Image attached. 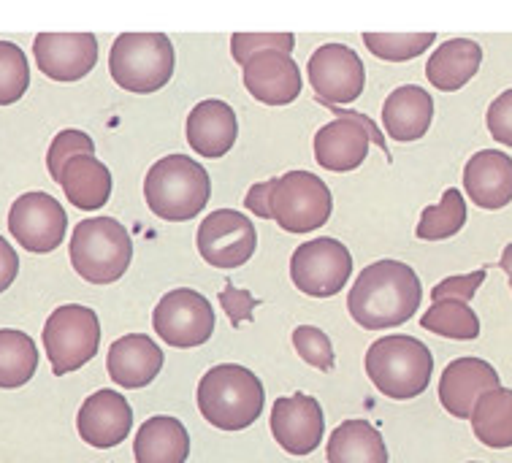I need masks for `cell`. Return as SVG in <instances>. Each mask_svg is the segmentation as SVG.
<instances>
[{
  "instance_id": "29",
  "label": "cell",
  "mask_w": 512,
  "mask_h": 463,
  "mask_svg": "<svg viewBox=\"0 0 512 463\" xmlns=\"http://www.w3.org/2000/svg\"><path fill=\"white\" fill-rule=\"evenodd\" d=\"M38 347L17 328H0V390H17L36 377Z\"/></svg>"
},
{
  "instance_id": "4",
  "label": "cell",
  "mask_w": 512,
  "mask_h": 463,
  "mask_svg": "<svg viewBox=\"0 0 512 463\" xmlns=\"http://www.w3.org/2000/svg\"><path fill=\"white\" fill-rule=\"evenodd\" d=\"M366 377L393 401L418 399L434 377V355L415 336L391 334L369 344L364 358Z\"/></svg>"
},
{
  "instance_id": "37",
  "label": "cell",
  "mask_w": 512,
  "mask_h": 463,
  "mask_svg": "<svg viewBox=\"0 0 512 463\" xmlns=\"http://www.w3.org/2000/svg\"><path fill=\"white\" fill-rule=\"evenodd\" d=\"M217 301H220V306H223V312L228 315V320H231L233 328L250 323L252 317H255V309L261 306V301L252 296L250 290L233 288L231 282L225 285V290H220Z\"/></svg>"
},
{
  "instance_id": "30",
  "label": "cell",
  "mask_w": 512,
  "mask_h": 463,
  "mask_svg": "<svg viewBox=\"0 0 512 463\" xmlns=\"http://www.w3.org/2000/svg\"><path fill=\"white\" fill-rule=\"evenodd\" d=\"M420 325L431 334L445 336V339H458V342H472L480 336V320L469 309L466 301L458 298H439L431 301L429 312L420 317Z\"/></svg>"
},
{
  "instance_id": "38",
  "label": "cell",
  "mask_w": 512,
  "mask_h": 463,
  "mask_svg": "<svg viewBox=\"0 0 512 463\" xmlns=\"http://www.w3.org/2000/svg\"><path fill=\"white\" fill-rule=\"evenodd\" d=\"M485 125L494 141L512 149V90H504L491 101L488 114H485Z\"/></svg>"
},
{
  "instance_id": "1",
  "label": "cell",
  "mask_w": 512,
  "mask_h": 463,
  "mask_svg": "<svg viewBox=\"0 0 512 463\" xmlns=\"http://www.w3.org/2000/svg\"><path fill=\"white\" fill-rule=\"evenodd\" d=\"M423 285L412 266L401 260L369 263L347 293V312L366 331L399 328L420 309Z\"/></svg>"
},
{
  "instance_id": "5",
  "label": "cell",
  "mask_w": 512,
  "mask_h": 463,
  "mask_svg": "<svg viewBox=\"0 0 512 463\" xmlns=\"http://www.w3.org/2000/svg\"><path fill=\"white\" fill-rule=\"evenodd\" d=\"M174 71L177 49L166 33H120L109 49V76L125 93H160Z\"/></svg>"
},
{
  "instance_id": "26",
  "label": "cell",
  "mask_w": 512,
  "mask_h": 463,
  "mask_svg": "<svg viewBox=\"0 0 512 463\" xmlns=\"http://www.w3.org/2000/svg\"><path fill=\"white\" fill-rule=\"evenodd\" d=\"M136 463H187L190 434L182 420L171 415L149 417L133 439Z\"/></svg>"
},
{
  "instance_id": "34",
  "label": "cell",
  "mask_w": 512,
  "mask_h": 463,
  "mask_svg": "<svg viewBox=\"0 0 512 463\" xmlns=\"http://www.w3.org/2000/svg\"><path fill=\"white\" fill-rule=\"evenodd\" d=\"M293 347H296L298 358L309 366L320 371H334V344H331L326 331H320L317 325H298L293 331Z\"/></svg>"
},
{
  "instance_id": "7",
  "label": "cell",
  "mask_w": 512,
  "mask_h": 463,
  "mask_svg": "<svg viewBox=\"0 0 512 463\" xmlns=\"http://www.w3.org/2000/svg\"><path fill=\"white\" fill-rule=\"evenodd\" d=\"M44 352L55 377L74 374L93 361L101 347V320L90 306H57L44 323Z\"/></svg>"
},
{
  "instance_id": "6",
  "label": "cell",
  "mask_w": 512,
  "mask_h": 463,
  "mask_svg": "<svg viewBox=\"0 0 512 463\" xmlns=\"http://www.w3.org/2000/svg\"><path fill=\"white\" fill-rule=\"evenodd\" d=\"M71 266L90 285H112L125 277L133 260V239L114 217H87L76 225L68 244Z\"/></svg>"
},
{
  "instance_id": "8",
  "label": "cell",
  "mask_w": 512,
  "mask_h": 463,
  "mask_svg": "<svg viewBox=\"0 0 512 463\" xmlns=\"http://www.w3.org/2000/svg\"><path fill=\"white\" fill-rule=\"evenodd\" d=\"M331 187L312 171H288L277 176L271 193V220L288 233H312L331 220Z\"/></svg>"
},
{
  "instance_id": "11",
  "label": "cell",
  "mask_w": 512,
  "mask_h": 463,
  "mask_svg": "<svg viewBox=\"0 0 512 463\" xmlns=\"http://www.w3.org/2000/svg\"><path fill=\"white\" fill-rule=\"evenodd\" d=\"M307 79L320 103L350 106L364 95L366 65L353 47L331 41L312 52L307 60Z\"/></svg>"
},
{
  "instance_id": "24",
  "label": "cell",
  "mask_w": 512,
  "mask_h": 463,
  "mask_svg": "<svg viewBox=\"0 0 512 463\" xmlns=\"http://www.w3.org/2000/svg\"><path fill=\"white\" fill-rule=\"evenodd\" d=\"M57 185L63 187L68 204H74L79 212H98L112 198L114 179L103 160L95 155H76L63 166Z\"/></svg>"
},
{
  "instance_id": "14",
  "label": "cell",
  "mask_w": 512,
  "mask_h": 463,
  "mask_svg": "<svg viewBox=\"0 0 512 463\" xmlns=\"http://www.w3.org/2000/svg\"><path fill=\"white\" fill-rule=\"evenodd\" d=\"M33 60L52 82H82L98 65V38L93 33H38L33 38Z\"/></svg>"
},
{
  "instance_id": "3",
  "label": "cell",
  "mask_w": 512,
  "mask_h": 463,
  "mask_svg": "<svg viewBox=\"0 0 512 463\" xmlns=\"http://www.w3.org/2000/svg\"><path fill=\"white\" fill-rule=\"evenodd\" d=\"M212 198V179L196 158L166 155L144 176V201L149 212L166 223H190Z\"/></svg>"
},
{
  "instance_id": "9",
  "label": "cell",
  "mask_w": 512,
  "mask_h": 463,
  "mask_svg": "<svg viewBox=\"0 0 512 463\" xmlns=\"http://www.w3.org/2000/svg\"><path fill=\"white\" fill-rule=\"evenodd\" d=\"M353 277V255L331 236H317L296 247L290 258V279L304 296L331 298Z\"/></svg>"
},
{
  "instance_id": "35",
  "label": "cell",
  "mask_w": 512,
  "mask_h": 463,
  "mask_svg": "<svg viewBox=\"0 0 512 463\" xmlns=\"http://www.w3.org/2000/svg\"><path fill=\"white\" fill-rule=\"evenodd\" d=\"M76 155H95V141L90 133L79 128H66L57 133L47 149V171L52 179H60V171Z\"/></svg>"
},
{
  "instance_id": "31",
  "label": "cell",
  "mask_w": 512,
  "mask_h": 463,
  "mask_svg": "<svg viewBox=\"0 0 512 463\" xmlns=\"http://www.w3.org/2000/svg\"><path fill=\"white\" fill-rule=\"evenodd\" d=\"M466 225V201L464 193L456 187H447L442 193V201L434 206H426L420 212V223L415 228V236L420 241H445L453 239Z\"/></svg>"
},
{
  "instance_id": "17",
  "label": "cell",
  "mask_w": 512,
  "mask_h": 463,
  "mask_svg": "<svg viewBox=\"0 0 512 463\" xmlns=\"http://www.w3.org/2000/svg\"><path fill=\"white\" fill-rule=\"evenodd\" d=\"M247 93L263 106H290L304 90L301 68L288 52L266 49L242 65Z\"/></svg>"
},
{
  "instance_id": "28",
  "label": "cell",
  "mask_w": 512,
  "mask_h": 463,
  "mask_svg": "<svg viewBox=\"0 0 512 463\" xmlns=\"http://www.w3.org/2000/svg\"><path fill=\"white\" fill-rule=\"evenodd\" d=\"M469 420H472L477 442H483L491 450L512 447V390L499 385L483 393L472 407Z\"/></svg>"
},
{
  "instance_id": "13",
  "label": "cell",
  "mask_w": 512,
  "mask_h": 463,
  "mask_svg": "<svg viewBox=\"0 0 512 463\" xmlns=\"http://www.w3.org/2000/svg\"><path fill=\"white\" fill-rule=\"evenodd\" d=\"M198 255L212 269H242L258 250V231L247 214L236 209H217L206 214L196 233Z\"/></svg>"
},
{
  "instance_id": "36",
  "label": "cell",
  "mask_w": 512,
  "mask_h": 463,
  "mask_svg": "<svg viewBox=\"0 0 512 463\" xmlns=\"http://www.w3.org/2000/svg\"><path fill=\"white\" fill-rule=\"evenodd\" d=\"M266 49H280L290 55L296 49V36L293 33H233L231 36V55L239 65Z\"/></svg>"
},
{
  "instance_id": "42",
  "label": "cell",
  "mask_w": 512,
  "mask_h": 463,
  "mask_svg": "<svg viewBox=\"0 0 512 463\" xmlns=\"http://www.w3.org/2000/svg\"><path fill=\"white\" fill-rule=\"evenodd\" d=\"M510 288H512V277H510Z\"/></svg>"
},
{
  "instance_id": "19",
  "label": "cell",
  "mask_w": 512,
  "mask_h": 463,
  "mask_svg": "<svg viewBox=\"0 0 512 463\" xmlns=\"http://www.w3.org/2000/svg\"><path fill=\"white\" fill-rule=\"evenodd\" d=\"M185 136L198 158H225L239 139V117L231 103L220 98H206L196 103L185 122Z\"/></svg>"
},
{
  "instance_id": "33",
  "label": "cell",
  "mask_w": 512,
  "mask_h": 463,
  "mask_svg": "<svg viewBox=\"0 0 512 463\" xmlns=\"http://www.w3.org/2000/svg\"><path fill=\"white\" fill-rule=\"evenodd\" d=\"M30 90V63L25 49L0 41V106H14Z\"/></svg>"
},
{
  "instance_id": "12",
  "label": "cell",
  "mask_w": 512,
  "mask_h": 463,
  "mask_svg": "<svg viewBox=\"0 0 512 463\" xmlns=\"http://www.w3.org/2000/svg\"><path fill=\"white\" fill-rule=\"evenodd\" d=\"M68 231L66 206L55 195L30 190L22 193L9 209V233L19 247L33 255H49L63 247Z\"/></svg>"
},
{
  "instance_id": "40",
  "label": "cell",
  "mask_w": 512,
  "mask_h": 463,
  "mask_svg": "<svg viewBox=\"0 0 512 463\" xmlns=\"http://www.w3.org/2000/svg\"><path fill=\"white\" fill-rule=\"evenodd\" d=\"M274 185H277V176L274 179H266V182H255V185L247 190L244 195V206L247 212L261 217V220H271V193H274Z\"/></svg>"
},
{
  "instance_id": "27",
  "label": "cell",
  "mask_w": 512,
  "mask_h": 463,
  "mask_svg": "<svg viewBox=\"0 0 512 463\" xmlns=\"http://www.w3.org/2000/svg\"><path fill=\"white\" fill-rule=\"evenodd\" d=\"M328 463H391L385 439L369 420H345L326 442Z\"/></svg>"
},
{
  "instance_id": "23",
  "label": "cell",
  "mask_w": 512,
  "mask_h": 463,
  "mask_svg": "<svg viewBox=\"0 0 512 463\" xmlns=\"http://www.w3.org/2000/svg\"><path fill=\"white\" fill-rule=\"evenodd\" d=\"M163 369V350L147 334H128L112 342L106 355V371L114 385L128 390L147 388Z\"/></svg>"
},
{
  "instance_id": "32",
  "label": "cell",
  "mask_w": 512,
  "mask_h": 463,
  "mask_svg": "<svg viewBox=\"0 0 512 463\" xmlns=\"http://www.w3.org/2000/svg\"><path fill=\"white\" fill-rule=\"evenodd\" d=\"M364 47L382 63H410L426 55L437 36L434 33H364Z\"/></svg>"
},
{
  "instance_id": "20",
  "label": "cell",
  "mask_w": 512,
  "mask_h": 463,
  "mask_svg": "<svg viewBox=\"0 0 512 463\" xmlns=\"http://www.w3.org/2000/svg\"><path fill=\"white\" fill-rule=\"evenodd\" d=\"M499 374L483 358H456L439 377V404L458 420H469L477 399L488 390L499 388Z\"/></svg>"
},
{
  "instance_id": "10",
  "label": "cell",
  "mask_w": 512,
  "mask_h": 463,
  "mask_svg": "<svg viewBox=\"0 0 512 463\" xmlns=\"http://www.w3.org/2000/svg\"><path fill=\"white\" fill-rule=\"evenodd\" d=\"M152 328L171 347L193 350V347H201L215 336V306L198 290H168L152 312Z\"/></svg>"
},
{
  "instance_id": "39",
  "label": "cell",
  "mask_w": 512,
  "mask_h": 463,
  "mask_svg": "<svg viewBox=\"0 0 512 463\" xmlns=\"http://www.w3.org/2000/svg\"><path fill=\"white\" fill-rule=\"evenodd\" d=\"M485 282V269H477L472 274H458V277H445L437 288L431 290V301L439 298H458V301H472L477 296V290Z\"/></svg>"
},
{
  "instance_id": "15",
  "label": "cell",
  "mask_w": 512,
  "mask_h": 463,
  "mask_svg": "<svg viewBox=\"0 0 512 463\" xmlns=\"http://www.w3.org/2000/svg\"><path fill=\"white\" fill-rule=\"evenodd\" d=\"M271 436L288 455H309L323 445L326 415L315 396L293 393L288 399H277L271 407Z\"/></svg>"
},
{
  "instance_id": "2",
  "label": "cell",
  "mask_w": 512,
  "mask_h": 463,
  "mask_svg": "<svg viewBox=\"0 0 512 463\" xmlns=\"http://www.w3.org/2000/svg\"><path fill=\"white\" fill-rule=\"evenodd\" d=\"M198 412L220 431H244L261 420L266 390L261 377L239 363H220L206 371L196 390Z\"/></svg>"
},
{
  "instance_id": "18",
  "label": "cell",
  "mask_w": 512,
  "mask_h": 463,
  "mask_svg": "<svg viewBox=\"0 0 512 463\" xmlns=\"http://www.w3.org/2000/svg\"><path fill=\"white\" fill-rule=\"evenodd\" d=\"M133 428L131 401L117 390H95L87 396L76 415V431L95 450H109V447L122 445Z\"/></svg>"
},
{
  "instance_id": "25",
  "label": "cell",
  "mask_w": 512,
  "mask_h": 463,
  "mask_svg": "<svg viewBox=\"0 0 512 463\" xmlns=\"http://www.w3.org/2000/svg\"><path fill=\"white\" fill-rule=\"evenodd\" d=\"M483 65V47L472 38H450L431 52L426 79L439 93H458L472 82Z\"/></svg>"
},
{
  "instance_id": "41",
  "label": "cell",
  "mask_w": 512,
  "mask_h": 463,
  "mask_svg": "<svg viewBox=\"0 0 512 463\" xmlns=\"http://www.w3.org/2000/svg\"><path fill=\"white\" fill-rule=\"evenodd\" d=\"M19 274V255L17 250L11 247L6 236H0V293L14 285V279Z\"/></svg>"
},
{
  "instance_id": "43",
  "label": "cell",
  "mask_w": 512,
  "mask_h": 463,
  "mask_svg": "<svg viewBox=\"0 0 512 463\" xmlns=\"http://www.w3.org/2000/svg\"><path fill=\"white\" fill-rule=\"evenodd\" d=\"M469 463H477V461H469Z\"/></svg>"
},
{
  "instance_id": "21",
  "label": "cell",
  "mask_w": 512,
  "mask_h": 463,
  "mask_svg": "<svg viewBox=\"0 0 512 463\" xmlns=\"http://www.w3.org/2000/svg\"><path fill=\"white\" fill-rule=\"evenodd\" d=\"M464 190L469 201L485 212L512 204V158L502 149H480L464 166Z\"/></svg>"
},
{
  "instance_id": "22",
  "label": "cell",
  "mask_w": 512,
  "mask_h": 463,
  "mask_svg": "<svg viewBox=\"0 0 512 463\" xmlns=\"http://www.w3.org/2000/svg\"><path fill=\"white\" fill-rule=\"evenodd\" d=\"M434 125V98L420 84H401L382 103V130L399 144L420 141Z\"/></svg>"
},
{
  "instance_id": "16",
  "label": "cell",
  "mask_w": 512,
  "mask_h": 463,
  "mask_svg": "<svg viewBox=\"0 0 512 463\" xmlns=\"http://www.w3.org/2000/svg\"><path fill=\"white\" fill-rule=\"evenodd\" d=\"M328 109L336 114V120L315 133L317 166L334 174H350L366 163L372 139L358 120V112L342 106H328Z\"/></svg>"
}]
</instances>
